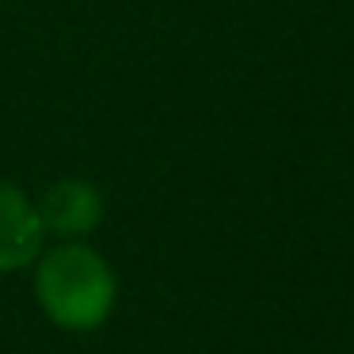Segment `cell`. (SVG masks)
Segmentation results:
<instances>
[{"instance_id": "obj_2", "label": "cell", "mask_w": 354, "mask_h": 354, "mask_svg": "<svg viewBox=\"0 0 354 354\" xmlns=\"http://www.w3.org/2000/svg\"><path fill=\"white\" fill-rule=\"evenodd\" d=\"M35 206H39L46 236H57V240H88L103 225V214H107V202H103L100 187L80 176L54 179L35 198Z\"/></svg>"}, {"instance_id": "obj_3", "label": "cell", "mask_w": 354, "mask_h": 354, "mask_svg": "<svg viewBox=\"0 0 354 354\" xmlns=\"http://www.w3.org/2000/svg\"><path fill=\"white\" fill-rule=\"evenodd\" d=\"M42 248H46V229L35 198L24 187L0 179V274L31 270Z\"/></svg>"}, {"instance_id": "obj_1", "label": "cell", "mask_w": 354, "mask_h": 354, "mask_svg": "<svg viewBox=\"0 0 354 354\" xmlns=\"http://www.w3.org/2000/svg\"><path fill=\"white\" fill-rule=\"evenodd\" d=\"M31 286L54 328L88 335L103 328L118 305V274L88 240H57L31 263Z\"/></svg>"}]
</instances>
